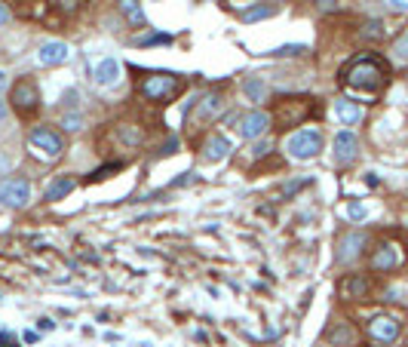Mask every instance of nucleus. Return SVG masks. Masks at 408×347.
Here are the masks:
<instances>
[{
    "mask_svg": "<svg viewBox=\"0 0 408 347\" xmlns=\"http://www.w3.org/2000/svg\"><path fill=\"white\" fill-rule=\"evenodd\" d=\"M390 80V68L381 62L378 56H359L341 71V83L350 92H365V96H375L387 87Z\"/></svg>",
    "mask_w": 408,
    "mask_h": 347,
    "instance_id": "nucleus-1",
    "label": "nucleus"
},
{
    "mask_svg": "<svg viewBox=\"0 0 408 347\" xmlns=\"http://www.w3.org/2000/svg\"><path fill=\"white\" fill-rule=\"evenodd\" d=\"M319 151H322V132L317 130V126H301V130H295L286 139V154L292 160H298V163L313 160Z\"/></svg>",
    "mask_w": 408,
    "mask_h": 347,
    "instance_id": "nucleus-2",
    "label": "nucleus"
},
{
    "mask_svg": "<svg viewBox=\"0 0 408 347\" xmlns=\"http://www.w3.org/2000/svg\"><path fill=\"white\" fill-rule=\"evenodd\" d=\"M28 148L40 160H46V163H56V160L65 154L62 135H58L56 130H49V126H34V130L28 132Z\"/></svg>",
    "mask_w": 408,
    "mask_h": 347,
    "instance_id": "nucleus-3",
    "label": "nucleus"
},
{
    "mask_svg": "<svg viewBox=\"0 0 408 347\" xmlns=\"http://www.w3.org/2000/svg\"><path fill=\"white\" fill-rule=\"evenodd\" d=\"M31 203V182L25 175H6L0 182V206L4 209H25Z\"/></svg>",
    "mask_w": 408,
    "mask_h": 347,
    "instance_id": "nucleus-4",
    "label": "nucleus"
},
{
    "mask_svg": "<svg viewBox=\"0 0 408 347\" xmlns=\"http://www.w3.org/2000/svg\"><path fill=\"white\" fill-rule=\"evenodd\" d=\"M139 89L148 101H169L181 89V77H175V74H151V77H144L139 83Z\"/></svg>",
    "mask_w": 408,
    "mask_h": 347,
    "instance_id": "nucleus-5",
    "label": "nucleus"
},
{
    "mask_svg": "<svg viewBox=\"0 0 408 347\" xmlns=\"http://www.w3.org/2000/svg\"><path fill=\"white\" fill-rule=\"evenodd\" d=\"M10 101H13V108H15L19 114L37 111V108H40V89H37V83H34L31 77H22L19 83H13Z\"/></svg>",
    "mask_w": 408,
    "mask_h": 347,
    "instance_id": "nucleus-6",
    "label": "nucleus"
},
{
    "mask_svg": "<svg viewBox=\"0 0 408 347\" xmlns=\"http://www.w3.org/2000/svg\"><path fill=\"white\" fill-rule=\"evenodd\" d=\"M267 130H270L267 111H246L240 120H236V132H240L246 141H258L261 135H267Z\"/></svg>",
    "mask_w": 408,
    "mask_h": 347,
    "instance_id": "nucleus-7",
    "label": "nucleus"
},
{
    "mask_svg": "<svg viewBox=\"0 0 408 347\" xmlns=\"http://www.w3.org/2000/svg\"><path fill=\"white\" fill-rule=\"evenodd\" d=\"M399 332H402V323H399L396 317H387V314H381L369 323V335H371V341H378V344H393L399 338Z\"/></svg>",
    "mask_w": 408,
    "mask_h": 347,
    "instance_id": "nucleus-8",
    "label": "nucleus"
},
{
    "mask_svg": "<svg viewBox=\"0 0 408 347\" xmlns=\"http://www.w3.org/2000/svg\"><path fill=\"white\" fill-rule=\"evenodd\" d=\"M365 246H369V236L362 231H347L341 236V243H338V261H341V265H350V261H356L362 255Z\"/></svg>",
    "mask_w": 408,
    "mask_h": 347,
    "instance_id": "nucleus-9",
    "label": "nucleus"
},
{
    "mask_svg": "<svg viewBox=\"0 0 408 347\" xmlns=\"http://www.w3.org/2000/svg\"><path fill=\"white\" fill-rule=\"evenodd\" d=\"M359 157V139L350 130H341L335 135V163L338 166H350Z\"/></svg>",
    "mask_w": 408,
    "mask_h": 347,
    "instance_id": "nucleus-10",
    "label": "nucleus"
},
{
    "mask_svg": "<svg viewBox=\"0 0 408 347\" xmlns=\"http://www.w3.org/2000/svg\"><path fill=\"white\" fill-rule=\"evenodd\" d=\"M123 77V65H120V58H114V56H108V58H101V62L96 65V71H92V80H96V87H117Z\"/></svg>",
    "mask_w": 408,
    "mask_h": 347,
    "instance_id": "nucleus-11",
    "label": "nucleus"
},
{
    "mask_svg": "<svg viewBox=\"0 0 408 347\" xmlns=\"http://www.w3.org/2000/svg\"><path fill=\"white\" fill-rule=\"evenodd\" d=\"M68 58H71V46L62 44V40H46V44H40V49H37V62L44 68H58V65H65Z\"/></svg>",
    "mask_w": 408,
    "mask_h": 347,
    "instance_id": "nucleus-12",
    "label": "nucleus"
},
{
    "mask_svg": "<svg viewBox=\"0 0 408 347\" xmlns=\"http://www.w3.org/2000/svg\"><path fill=\"white\" fill-rule=\"evenodd\" d=\"M402 265V252L393 243H381L375 249V255H371V270H381V274H387V270H396Z\"/></svg>",
    "mask_w": 408,
    "mask_h": 347,
    "instance_id": "nucleus-13",
    "label": "nucleus"
},
{
    "mask_svg": "<svg viewBox=\"0 0 408 347\" xmlns=\"http://www.w3.org/2000/svg\"><path fill=\"white\" fill-rule=\"evenodd\" d=\"M203 160L206 163H218V160H227V154H231V139L221 132H212L206 141H203Z\"/></svg>",
    "mask_w": 408,
    "mask_h": 347,
    "instance_id": "nucleus-14",
    "label": "nucleus"
},
{
    "mask_svg": "<svg viewBox=\"0 0 408 347\" xmlns=\"http://www.w3.org/2000/svg\"><path fill=\"white\" fill-rule=\"evenodd\" d=\"M221 105H224V99H221L218 92H206V96L197 101V111H193V123H209V120H215L218 111H221Z\"/></svg>",
    "mask_w": 408,
    "mask_h": 347,
    "instance_id": "nucleus-15",
    "label": "nucleus"
},
{
    "mask_svg": "<svg viewBox=\"0 0 408 347\" xmlns=\"http://www.w3.org/2000/svg\"><path fill=\"white\" fill-rule=\"evenodd\" d=\"M369 280H365L362 274H350V277H344L341 280V295L344 298H350V301H356V298H365L369 295Z\"/></svg>",
    "mask_w": 408,
    "mask_h": 347,
    "instance_id": "nucleus-16",
    "label": "nucleus"
},
{
    "mask_svg": "<svg viewBox=\"0 0 408 347\" xmlns=\"http://www.w3.org/2000/svg\"><path fill=\"white\" fill-rule=\"evenodd\" d=\"M335 117H338V120H341L344 126H353V123L362 120V108L356 105L353 99H338V101H335Z\"/></svg>",
    "mask_w": 408,
    "mask_h": 347,
    "instance_id": "nucleus-17",
    "label": "nucleus"
},
{
    "mask_svg": "<svg viewBox=\"0 0 408 347\" xmlns=\"http://www.w3.org/2000/svg\"><path fill=\"white\" fill-rule=\"evenodd\" d=\"M326 341L335 344V347H350V344H356V332L347 323H335L326 332Z\"/></svg>",
    "mask_w": 408,
    "mask_h": 347,
    "instance_id": "nucleus-18",
    "label": "nucleus"
},
{
    "mask_svg": "<svg viewBox=\"0 0 408 347\" xmlns=\"http://www.w3.org/2000/svg\"><path fill=\"white\" fill-rule=\"evenodd\" d=\"M74 184H77V182H74L71 175H56V179L46 184V200H62V197H68V194L74 191Z\"/></svg>",
    "mask_w": 408,
    "mask_h": 347,
    "instance_id": "nucleus-19",
    "label": "nucleus"
},
{
    "mask_svg": "<svg viewBox=\"0 0 408 347\" xmlns=\"http://www.w3.org/2000/svg\"><path fill=\"white\" fill-rule=\"evenodd\" d=\"M274 13H276L274 4H252V6H246V10L240 13V19H243L246 25H252V22L267 19V15H274Z\"/></svg>",
    "mask_w": 408,
    "mask_h": 347,
    "instance_id": "nucleus-20",
    "label": "nucleus"
},
{
    "mask_svg": "<svg viewBox=\"0 0 408 347\" xmlns=\"http://www.w3.org/2000/svg\"><path fill=\"white\" fill-rule=\"evenodd\" d=\"M243 92H246V99H249V101H264L267 99V83L261 77H249L243 83Z\"/></svg>",
    "mask_w": 408,
    "mask_h": 347,
    "instance_id": "nucleus-21",
    "label": "nucleus"
},
{
    "mask_svg": "<svg viewBox=\"0 0 408 347\" xmlns=\"http://www.w3.org/2000/svg\"><path fill=\"white\" fill-rule=\"evenodd\" d=\"M120 13H123L132 25H144V10H141L139 0H120Z\"/></svg>",
    "mask_w": 408,
    "mask_h": 347,
    "instance_id": "nucleus-22",
    "label": "nucleus"
},
{
    "mask_svg": "<svg viewBox=\"0 0 408 347\" xmlns=\"http://www.w3.org/2000/svg\"><path fill=\"white\" fill-rule=\"evenodd\" d=\"M58 126H62L65 132H80V130H83V117H80L77 111H74V114H62Z\"/></svg>",
    "mask_w": 408,
    "mask_h": 347,
    "instance_id": "nucleus-23",
    "label": "nucleus"
},
{
    "mask_svg": "<svg viewBox=\"0 0 408 347\" xmlns=\"http://www.w3.org/2000/svg\"><path fill=\"white\" fill-rule=\"evenodd\" d=\"M393 58L396 62H408V34H402L393 44Z\"/></svg>",
    "mask_w": 408,
    "mask_h": 347,
    "instance_id": "nucleus-24",
    "label": "nucleus"
},
{
    "mask_svg": "<svg viewBox=\"0 0 408 347\" xmlns=\"http://www.w3.org/2000/svg\"><path fill=\"white\" fill-rule=\"evenodd\" d=\"M365 37H369V40H381V37H384V22H369V25H365Z\"/></svg>",
    "mask_w": 408,
    "mask_h": 347,
    "instance_id": "nucleus-25",
    "label": "nucleus"
},
{
    "mask_svg": "<svg viewBox=\"0 0 408 347\" xmlns=\"http://www.w3.org/2000/svg\"><path fill=\"white\" fill-rule=\"evenodd\" d=\"M365 215H369V209H365L362 203H350V206H347V218H350V222H362Z\"/></svg>",
    "mask_w": 408,
    "mask_h": 347,
    "instance_id": "nucleus-26",
    "label": "nucleus"
},
{
    "mask_svg": "<svg viewBox=\"0 0 408 347\" xmlns=\"http://www.w3.org/2000/svg\"><path fill=\"white\" fill-rule=\"evenodd\" d=\"M62 105H68V108H74V111H77V108H80V92L77 89H68L65 96H62Z\"/></svg>",
    "mask_w": 408,
    "mask_h": 347,
    "instance_id": "nucleus-27",
    "label": "nucleus"
},
{
    "mask_svg": "<svg viewBox=\"0 0 408 347\" xmlns=\"http://www.w3.org/2000/svg\"><path fill=\"white\" fill-rule=\"evenodd\" d=\"M307 46H301V44H295V46H279V49H274L270 56H298V53H304Z\"/></svg>",
    "mask_w": 408,
    "mask_h": 347,
    "instance_id": "nucleus-28",
    "label": "nucleus"
},
{
    "mask_svg": "<svg viewBox=\"0 0 408 347\" xmlns=\"http://www.w3.org/2000/svg\"><path fill=\"white\" fill-rule=\"evenodd\" d=\"M393 13H408V0H387Z\"/></svg>",
    "mask_w": 408,
    "mask_h": 347,
    "instance_id": "nucleus-29",
    "label": "nucleus"
},
{
    "mask_svg": "<svg viewBox=\"0 0 408 347\" xmlns=\"http://www.w3.org/2000/svg\"><path fill=\"white\" fill-rule=\"evenodd\" d=\"M267 151H270V141H258V145H255V151H252V154H255V157H264Z\"/></svg>",
    "mask_w": 408,
    "mask_h": 347,
    "instance_id": "nucleus-30",
    "label": "nucleus"
},
{
    "mask_svg": "<svg viewBox=\"0 0 408 347\" xmlns=\"http://www.w3.org/2000/svg\"><path fill=\"white\" fill-rule=\"evenodd\" d=\"M175 148H178V139H169L163 145V154H175Z\"/></svg>",
    "mask_w": 408,
    "mask_h": 347,
    "instance_id": "nucleus-31",
    "label": "nucleus"
},
{
    "mask_svg": "<svg viewBox=\"0 0 408 347\" xmlns=\"http://www.w3.org/2000/svg\"><path fill=\"white\" fill-rule=\"evenodd\" d=\"M40 329H44V332H53V329H56V323H53V320H40Z\"/></svg>",
    "mask_w": 408,
    "mask_h": 347,
    "instance_id": "nucleus-32",
    "label": "nucleus"
},
{
    "mask_svg": "<svg viewBox=\"0 0 408 347\" xmlns=\"http://www.w3.org/2000/svg\"><path fill=\"white\" fill-rule=\"evenodd\" d=\"M6 117H10V108H6V101H0V123H6Z\"/></svg>",
    "mask_w": 408,
    "mask_h": 347,
    "instance_id": "nucleus-33",
    "label": "nucleus"
},
{
    "mask_svg": "<svg viewBox=\"0 0 408 347\" xmlns=\"http://www.w3.org/2000/svg\"><path fill=\"white\" fill-rule=\"evenodd\" d=\"M6 22H10V10H6V6L0 4V25H6Z\"/></svg>",
    "mask_w": 408,
    "mask_h": 347,
    "instance_id": "nucleus-34",
    "label": "nucleus"
},
{
    "mask_svg": "<svg viewBox=\"0 0 408 347\" xmlns=\"http://www.w3.org/2000/svg\"><path fill=\"white\" fill-rule=\"evenodd\" d=\"M6 169H10V157L0 154V172H6Z\"/></svg>",
    "mask_w": 408,
    "mask_h": 347,
    "instance_id": "nucleus-35",
    "label": "nucleus"
},
{
    "mask_svg": "<svg viewBox=\"0 0 408 347\" xmlns=\"http://www.w3.org/2000/svg\"><path fill=\"white\" fill-rule=\"evenodd\" d=\"M4 89H6V71L0 68V92H4Z\"/></svg>",
    "mask_w": 408,
    "mask_h": 347,
    "instance_id": "nucleus-36",
    "label": "nucleus"
},
{
    "mask_svg": "<svg viewBox=\"0 0 408 347\" xmlns=\"http://www.w3.org/2000/svg\"><path fill=\"white\" fill-rule=\"evenodd\" d=\"M13 344V338L10 335H4V338H0V347H10Z\"/></svg>",
    "mask_w": 408,
    "mask_h": 347,
    "instance_id": "nucleus-37",
    "label": "nucleus"
}]
</instances>
